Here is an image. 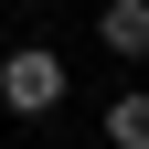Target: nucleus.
Instances as JSON below:
<instances>
[{"instance_id":"f257e3e1","label":"nucleus","mask_w":149,"mask_h":149,"mask_svg":"<svg viewBox=\"0 0 149 149\" xmlns=\"http://www.w3.org/2000/svg\"><path fill=\"white\" fill-rule=\"evenodd\" d=\"M0 107H11V117H53V107H64V64H53L43 43L0 53Z\"/></svg>"},{"instance_id":"20e7f679","label":"nucleus","mask_w":149,"mask_h":149,"mask_svg":"<svg viewBox=\"0 0 149 149\" xmlns=\"http://www.w3.org/2000/svg\"><path fill=\"white\" fill-rule=\"evenodd\" d=\"M22 11H53V0H22Z\"/></svg>"},{"instance_id":"f03ea898","label":"nucleus","mask_w":149,"mask_h":149,"mask_svg":"<svg viewBox=\"0 0 149 149\" xmlns=\"http://www.w3.org/2000/svg\"><path fill=\"white\" fill-rule=\"evenodd\" d=\"M96 43L117 53V64H149V0H107L96 11Z\"/></svg>"},{"instance_id":"7ed1b4c3","label":"nucleus","mask_w":149,"mask_h":149,"mask_svg":"<svg viewBox=\"0 0 149 149\" xmlns=\"http://www.w3.org/2000/svg\"><path fill=\"white\" fill-rule=\"evenodd\" d=\"M107 149H149V85L107 96Z\"/></svg>"}]
</instances>
